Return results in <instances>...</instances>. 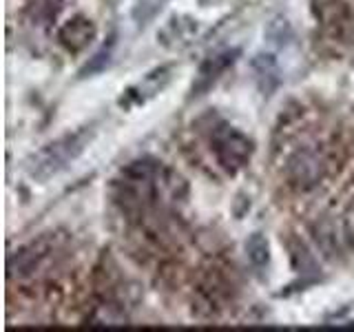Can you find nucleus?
I'll return each instance as SVG.
<instances>
[{
    "label": "nucleus",
    "instance_id": "nucleus-6",
    "mask_svg": "<svg viewBox=\"0 0 354 332\" xmlns=\"http://www.w3.org/2000/svg\"><path fill=\"white\" fill-rule=\"evenodd\" d=\"M246 250H248V257L254 266H263L268 264V241L261 235V232H254V235L246 241Z\"/></svg>",
    "mask_w": 354,
    "mask_h": 332
},
{
    "label": "nucleus",
    "instance_id": "nucleus-4",
    "mask_svg": "<svg viewBox=\"0 0 354 332\" xmlns=\"http://www.w3.org/2000/svg\"><path fill=\"white\" fill-rule=\"evenodd\" d=\"M58 36H60V42L64 44L66 49L80 51L95 38V25L88 18L77 16V18L66 22V25H62Z\"/></svg>",
    "mask_w": 354,
    "mask_h": 332
},
{
    "label": "nucleus",
    "instance_id": "nucleus-1",
    "mask_svg": "<svg viewBox=\"0 0 354 332\" xmlns=\"http://www.w3.org/2000/svg\"><path fill=\"white\" fill-rule=\"evenodd\" d=\"M88 140H91V133H88L86 129L53 140L44 149H40L38 153L31 155L29 162H27V173L33 177V180L47 182L49 177L64 171L66 166H69L77 155L84 151Z\"/></svg>",
    "mask_w": 354,
    "mask_h": 332
},
{
    "label": "nucleus",
    "instance_id": "nucleus-3",
    "mask_svg": "<svg viewBox=\"0 0 354 332\" xmlns=\"http://www.w3.org/2000/svg\"><path fill=\"white\" fill-rule=\"evenodd\" d=\"M239 55V49H230V51H224V53H217V55H210L208 60L202 62L197 71V77L193 82V95H202L204 91H208L210 84H213L219 73H224L228 66L235 62V58Z\"/></svg>",
    "mask_w": 354,
    "mask_h": 332
},
{
    "label": "nucleus",
    "instance_id": "nucleus-2",
    "mask_svg": "<svg viewBox=\"0 0 354 332\" xmlns=\"http://www.w3.org/2000/svg\"><path fill=\"white\" fill-rule=\"evenodd\" d=\"M250 153H252L250 140L246 136H241V133L232 127L230 129L226 127L224 131L215 136V155L219 164L230 173H235L241 166H246L250 160Z\"/></svg>",
    "mask_w": 354,
    "mask_h": 332
},
{
    "label": "nucleus",
    "instance_id": "nucleus-5",
    "mask_svg": "<svg viewBox=\"0 0 354 332\" xmlns=\"http://www.w3.org/2000/svg\"><path fill=\"white\" fill-rule=\"evenodd\" d=\"M252 71L257 75V84L263 95H270L274 86L279 84V66H277L272 55H257L252 60Z\"/></svg>",
    "mask_w": 354,
    "mask_h": 332
},
{
    "label": "nucleus",
    "instance_id": "nucleus-7",
    "mask_svg": "<svg viewBox=\"0 0 354 332\" xmlns=\"http://www.w3.org/2000/svg\"><path fill=\"white\" fill-rule=\"evenodd\" d=\"M109 58H111V49H102V51H97L93 58H91V62H88L84 69H82V75H86V73H95V71H102L104 66L109 64Z\"/></svg>",
    "mask_w": 354,
    "mask_h": 332
}]
</instances>
